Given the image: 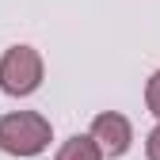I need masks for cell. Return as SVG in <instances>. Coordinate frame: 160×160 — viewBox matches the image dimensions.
Masks as SVG:
<instances>
[{"mask_svg": "<svg viewBox=\"0 0 160 160\" xmlns=\"http://www.w3.org/2000/svg\"><path fill=\"white\" fill-rule=\"evenodd\" d=\"M57 160H103V149L95 145V137H69Z\"/></svg>", "mask_w": 160, "mask_h": 160, "instance_id": "obj_4", "label": "cell"}, {"mask_svg": "<svg viewBox=\"0 0 160 160\" xmlns=\"http://www.w3.org/2000/svg\"><path fill=\"white\" fill-rule=\"evenodd\" d=\"M145 99H149V111L160 118V72L149 80V92H145Z\"/></svg>", "mask_w": 160, "mask_h": 160, "instance_id": "obj_5", "label": "cell"}, {"mask_svg": "<svg viewBox=\"0 0 160 160\" xmlns=\"http://www.w3.org/2000/svg\"><path fill=\"white\" fill-rule=\"evenodd\" d=\"M42 80V57L31 46H12L0 57V88L8 95H31Z\"/></svg>", "mask_w": 160, "mask_h": 160, "instance_id": "obj_2", "label": "cell"}, {"mask_svg": "<svg viewBox=\"0 0 160 160\" xmlns=\"http://www.w3.org/2000/svg\"><path fill=\"white\" fill-rule=\"evenodd\" d=\"M50 145V122L34 111H15L0 118V149L12 156H34Z\"/></svg>", "mask_w": 160, "mask_h": 160, "instance_id": "obj_1", "label": "cell"}, {"mask_svg": "<svg viewBox=\"0 0 160 160\" xmlns=\"http://www.w3.org/2000/svg\"><path fill=\"white\" fill-rule=\"evenodd\" d=\"M149 160H160V126L149 133Z\"/></svg>", "mask_w": 160, "mask_h": 160, "instance_id": "obj_6", "label": "cell"}, {"mask_svg": "<svg viewBox=\"0 0 160 160\" xmlns=\"http://www.w3.org/2000/svg\"><path fill=\"white\" fill-rule=\"evenodd\" d=\"M92 137H95V145L103 149L107 156H122L130 149V122L122 114H99L95 122H92Z\"/></svg>", "mask_w": 160, "mask_h": 160, "instance_id": "obj_3", "label": "cell"}]
</instances>
